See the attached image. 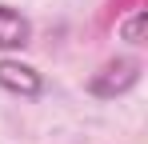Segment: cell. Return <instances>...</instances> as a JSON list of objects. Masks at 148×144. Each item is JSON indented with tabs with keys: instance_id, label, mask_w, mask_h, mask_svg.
Returning <instances> with one entry per match:
<instances>
[{
	"instance_id": "6da1fadb",
	"label": "cell",
	"mask_w": 148,
	"mask_h": 144,
	"mask_svg": "<svg viewBox=\"0 0 148 144\" xmlns=\"http://www.w3.org/2000/svg\"><path fill=\"white\" fill-rule=\"evenodd\" d=\"M136 80H140V64H136V60H108V64L92 76L88 88L96 96H116V92H128Z\"/></svg>"
},
{
	"instance_id": "7a4b0ae2",
	"label": "cell",
	"mask_w": 148,
	"mask_h": 144,
	"mask_svg": "<svg viewBox=\"0 0 148 144\" xmlns=\"http://www.w3.org/2000/svg\"><path fill=\"white\" fill-rule=\"evenodd\" d=\"M0 88L20 92V96H40L44 80H40L36 68H28V64H20V60H0Z\"/></svg>"
},
{
	"instance_id": "3957f363",
	"label": "cell",
	"mask_w": 148,
	"mask_h": 144,
	"mask_svg": "<svg viewBox=\"0 0 148 144\" xmlns=\"http://www.w3.org/2000/svg\"><path fill=\"white\" fill-rule=\"evenodd\" d=\"M28 20L16 12V8H8V4H0V48H24L28 44Z\"/></svg>"
},
{
	"instance_id": "277c9868",
	"label": "cell",
	"mask_w": 148,
	"mask_h": 144,
	"mask_svg": "<svg viewBox=\"0 0 148 144\" xmlns=\"http://www.w3.org/2000/svg\"><path fill=\"white\" fill-rule=\"evenodd\" d=\"M144 28H148V12L144 8H132V16L120 24V36L128 44H144Z\"/></svg>"
},
{
	"instance_id": "5b68a950",
	"label": "cell",
	"mask_w": 148,
	"mask_h": 144,
	"mask_svg": "<svg viewBox=\"0 0 148 144\" xmlns=\"http://www.w3.org/2000/svg\"><path fill=\"white\" fill-rule=\"evenodd\" d=\"M128 8H144V0H108V8H104L100 24H112L120 12H128Z\"/></svg>"
}]
</instances>
